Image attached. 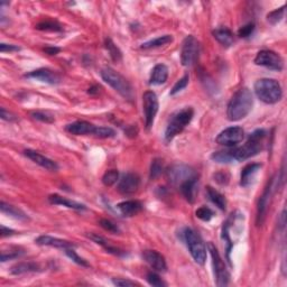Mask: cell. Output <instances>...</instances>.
<instances>
[{
  "mask_svg": "<svg viewBox=\"0 0 287 287\" xmlns=\"http://www.w3.org/2000/svg\"><path fill=\"white\" fill-rule=\"evenodd\" d=\"M101 77L106 83L109 84L113 90H116L118 93L127 100H133L134 99V90L130 83L123 77L121 74L116 72L111 67H105L101 70Z\"/></svg>",
  "mask_w": 287,
  "mask_h": 287,
  "instance_id": "277c9868",
  "label": "cell"
},
{
  "mask_svg": "<svg viewBox=\"0 0 287 287\" xmlns=\"http://www.w3.org/2000/svg\"><path fill=\"white\" fill-rule=\"evenodd\" d=\"M196 176V172L185 165H174L167 171V177L172 184H180L181 185L183 182Z\"/></svg>",
  "mask_w": 287,
  "mask_h": 287,
  "instance_id": "4fadbf2b",
  "label": "cell"
},
{
  "mask_svg": "<svg viewBox=\"0 0 287 287\" xmlns=\"http://www.w3.org/2000/svg\"><path fill=\"white\" fill-rule=\"evenodd\" d=\"M284 14H285V6H283L281 8H277L272 10V13H269L267 15V20L272 25H276L284 18Z\"/></svg>",
  "mask_w": 287,
  "mask_h": 287,
  "instance_id": "836d02e7",
  "label": "cell"
},
{
  "mask_svg": "<svg viewBox=\"0 0 287 287\" xmlns=\"http://www.w3.org/2000/svg\"><path fill=\"white\" fill-rule=\"evenodd\" d=\"M35 242L40 246H48V247H55L61 248V249H69V248H76V243L63 240L60 238H54L51 236H40L38 238L35 239Z\"/></svg>",
  "mask_w": 287,
  "mask_h": 287,
  "instance_id": "d6986e66",
  "label": "cell"
},
{
  "mask_svg": "<svg viewBox=\"0 0 287 287\" xmlns=\"http://www.w3.org/2000/svg\"><path fill=\"white\" fill-rule=\"evenodd\" d=\"M19 47L16 45H12V44H5L1 43L0 44V51L1 53H6V52H18Z\"/></svg>",
  "mask_w": 287,
  "mask_h": 287,
  "instance_id": "c3c4849f",
  "label": "cell"
},
{
  "mask_svg": "<svg viewBox=\"0 0 287 287\" xmlns=\"http://www.w3.org/2000/svg\"><path fill=\"white\" fill-rule=\"evenodd\" d=\"M139 176L135 174V173H127V174L122 175V177L119 181L118 191L121 194L129 196V194H134L136 192L138 187H139Z\"/></svg>",
  "mask_w": 287,
  "mask_h": 287,
  "instance_id": "5bb4252c",
  "label": "cell"
},
{
  "mask_svg": "<svg viewBox=\"0 0 287 287\" xmlns=\"http://www.w3.org/2000/svg\"><path fill=\"white\" fill-rule=\"evenodd\" d=\"M266 136L265 130L259 129L254 132L249 136V139L242 147H231V154L233 161L242 162L246 159L253 157V156L260 153V151L263 150V143L264 138Z\"/></svg>",
  "mask_w": 287,
  "mask_h": 287,
  "instance_id": "3957f363",
  "label": "cell"
},
{
  "mask_svg": "<svg viewBox=\"0 0 287 287\" xmlns=\"http://www.w3.org/2000/svg\"><path fill=\"white\" fill-rule=\"evenodd\" d=\"M147 282L150 283V285L155 286V287H165L166 283L163 281V279L159 277V276L156 274V272H148L147 274Z\"/></svg>",
  "mask_w": 287,
  "mask_h": 287,
  "instance_id": "b9f144b4",
  "label": "cell"
},
{
  "mask_svg": "<svg viewBox=\"0 0 287 287\" xmlns=\"http://www.w3.org/2000/svg\"><path fill=\"white\" fill-rule=\"evenodd\" d=\"M0 209H1L2 213L8 214V215H10V217L18 219V220H27L28 219L26 213H24L22 210H19L18 208L6 203V202H3V201H1V203H0Z\"/></svg>",
  "mask_w": 287,
  "mask_h": 287,
  "instance_id": "f1b7e54d",
  "label": "cell"
},
{
  "mask_svg": "<svg viewBox=\"0 0 287 287\" xmlns=\"http://www.w3.org/2000/svg\"><path fill=\"white\" fill-rule=\"evenodd\" d=\"M158 99L153 91H146L143 95V108L145 116V125L151 129L154 125L155 117L158 112Z\"/></svg>",
  "mask_w": 287,
  "mask_h": 287,
  "instance_id": "9c48e42d",
  "label": "cell"
},
{
  "mask_svg": "<svg viewBox=\"0 0 287 287\" xmlns=\"http://www.w3.org/2000/svg\"><path fill=\"white\" fill-rule=\"evenodd\" d=\"M209 251H210L211 258H212V265H213V272L215 276V284L219 287H225L229 284L230 281V274L229 271L226 267L225 261L219 254V251L215 246L212 242L208 244Z\"/></svg>",
  "mask_w": 287,
  "mask_h": 287,
  "instance_id": "52a82bcc",
  "label": "cell"
},
{
  "mask_svg": "<svg viewBox=\"0 0 287 287\" xmlns=\"http://www.w3.org/2000/svg\"><path fill=\"white\" fill-rule=\"evenodd\" d=\"M199 55V42L192 35L187 36L183 42L181 51V63L183 66H191L196 63Z\"/></svg>",
  "mask_w": 287,
  "mask_h": 287,
  "instance_id": "30bf717a",
  "label": "cell"
},
{
  "mask_svg": "<svg viewBox=\"0 0 287 287\" xmlns=\"http://www.w3.org/2000/svg\"><path fill=\"white\" fill-rule=\"evenodd\" d=\"M260 168L261 165L257 164V163H253V164H248L247 166H244L242 172V176H240V185L243 187L250 186L254 183Z\"/></svg>",
  "mask_w": 287,
  "mask_h": 287,
  "instance_id": "ffe728a7",
  "label": "cell"
},
{
  "mask_svg": "<svg viewBox=\"0 0 287 287\" xmlns=\"http://www.w3.org/2000/svg\"><path fill=\"white\" fill-rule=\"evenodd\" d=\"M65 254H66V256L69 257L70 259H72L76 264L82 266V267H89L88 261L86 259H83L82 257H80L79 255L74 251V248H69V249H65Z\"/></svg>",
  "mask_w": 287,
  "mask_h": 287,
  "instance_id": "74e56055",
  "label": "cell"
},
{
  "mask_svg": "<svg viewBox=\"0 0 287 287\" xmlns=\"http://www.w3.org/2000/svg\"><path fill=\"white\" fill-rule=\"evenodd\" d=\"M119 180V173L116 169H111V171H108L102 177V183L105 184L106 186H112L113 184L117 183V181Z\"/></svg>",
  "mask_w": 287,
  "mask_h": 287,
  "instance_id": "d590c367",
  "label": "cell"
},
{
  "mask_svg": "<svg viewBox=\"0 0 287 287\" xmlns=\"http://www.w3.org/2000/svg\"><path fill=\"white\" fill-rule=\"evenodd\" d=\"M211 159L213 162L221 163V164H228V163L233 162L231 148H229V150H227V151H214V153L211 155Z\"/></svg>",
  "mask_w": 287,
  "mask_h": 287,
  "instance_id": "1f68e13d",
  "label": "cell"
},
{
  "mask_svg": "<svg viewBox=\"0 0 287 287\" xmlns=\"http://www.w3.org/2000/svg\"><path fill=\"white\" fill-rule=\"evenodd\" d=\"M14 233H15L14 230L6 228L5 226H1V237H2V238H3V237H7V236H13Z\"/></svg>",
  "mask_w": 287,
  "mask_h": 287,
  "instance_id": "816d5d0a",
  "label": "cell"
},
{
  "mask_svg": "<svg viewBox=\"0 0 287 287\" xmlns=\"http://www.w3.org/2000/svg\"><path fill=\"white\" fill-rule=\"evenodd\" d=\"M36 30L43 31H61L62 27L59 23L53 22V20H44L36 25Z\"/></svg>",
  "mask_w": 287,
  "mask_h": 287,
  "instance_id": "d6a6232c",
  "label": "cell"
},
{
  "mask_svg": "<svg viewBox=\"0 0 287 287\" xmlns=\"http://www.w3.org/2000/svg\"><path fill=\"white\" fill-rule=\"evenodd\" d=\"M99 223H100V226L106 230V231H109L111 233H120L119 227L115 225L112 221L108 220V219H101Z\"/></svg>",
  "mask_w": 287,
  "mask_h": 287,
  "instance_id": "7bdbcfd3",
  "label": "cell"
},
{
  "mask_svg": "<svg viewBox=\"0 0 287 287\" xmlns=\"http://www.w3.org/2000/svg\"><path fill=\"white\" fill-rule=\"evenodd\" d=\"M255 64L267 67L269 70L282 71L284 67V61L277 53L269 51V49H264L258 53L255 58Z\"/></svg>",
  "mask_w": 287,
  "mask_h": 287,
  "instance_id": "8fae6325",
  "label": "cell"
},
{
  "mask_svg": "<svg viewBox=\"0 0 287 287\" xmlns=\"http://www.w3.org/2000/svg\"><path fill=\"white\" fill-rule=\"evenodd\" d=\"M112 283L116 286H120V287H127V286H136L138 285L137 283H135L133 281H129V279H125V278H113Z\"/></svg>",
  "mask_w": 287,
  "mask_h": 287,
  "instance_id": "f6af8a7d",
  "label": "cell"
},
{
  "mask_svg": "<svg viewBox=\"0 0 287 287\" xmlns=\"http://www.w3.org/2000/svg\"><path fill=\"white\" fill-rule=\"evenodd\" d=\"M214 179H215V181H217L218 183H220V184H227L229 182V174H227L226 172H219V173H217V174L214 175Z\"/></svg>",
  "mask_w": 287,
  "mask_h": 287,
  "instance_id": "7dc6e473",
  "label": "cell"
},
{
  "mask_svg": "<svg viewBox=\"0 0 287 287\" xmlns=\"http://www.w3.org/2000/svg\"><path fill=\"white\" fill-rule=\"evenodd\" d=\"M168 69L165 64H157L151 71L150 84L151 86H161L167 81Z\"/></svg>",
  "mask_w": 287,
  "mask_h": 287,
  "instance_id": "cb8c5ba5",
  "label": "cell"
},
{
  "mask_svg": "<svg viewBox=\"0 0 287 287\" xmlns=\"http://www.w3.org/2000/svg\"><path fill=\"white\" fill-rule=\"evenodd\" d=\"M163 172V163L161 159L156 158L153 161V163H151V174H150V177L151 180H155L156 177H158L159 175L162 174Z\"/></svg>",
  "mask_w": 287,
  "mask_h": 287,
  "instance_id": "ab89813d",
  "label": "cell"
},
{
  "mask_svg": "<svg viewBox=\"0 0 287 287\" xmlns=\"http://www.w3.org/2000/svg\"><path fill=\"white\" fill-rule=\"evenodd\" d=\"M194 116V111L192 108L187 107L182 110L177 111L172 116L169 120L167 127L165 130V140L171 141L173 138L176 137L177 135L181 134L184 130V128L189 125Z\"/></svg>",
  "mask_w": 287,
  "mask_h": 287,
  "instance_id": "5b68a950",
  "label": "cell"
},
{
  "mask_svg": "<svg viewBox=\"0 0 287 287\" xmlns=\"http://www.w3.org/2000/svg\"><path fill=\"white\" fill-rule=\"evenodd\" d=\"M276 182H277V180H276V175H275L274 177H272V179L269 180V182L267 183V186L265 187L263 196H260L259 203H258V210H257V225L258 226H261L265 221L268 207H269V204H271L272 196H274L275 189L276 187H278V185H276Z\"/></svg>",
  "mask_w": 287,
  "mask_h": 287,
  "instance_id": "ba28073f",
  "label": "cell"
},
{
  "mask_svg": "<svg viewBox=\"0 0 287 287\" xmlns=\"http://www.w3.org/2000/svg\"><path fill=\"white\" fill-rule=\"evenodd\" d=\"M93 136L97 138H112L116 136V132L110 127H95Z\"/></svg>",
  "mask_w": 287,
  "mask_h": 287,
  "instance_id": "e575fe53",
  "label": "cell"
},
{
  "mask_svg": "<svg viewBox=\"0 0 287 287\" xmlns=\"http://www.w3.org/2000/svg\"><path fill=\"white\" fill-rule=\"evenodd\" d=\"M184 240L194 261L199 265H204L207 260V247L201 237L194 230L186 228L184 230Z\"/></svg>",
  "mask_w": 287,
  "mask_h": 287,
  "instance_id": "8992f818",
  "label": "cell"
},
{
  "mask_svg": "<svg viewBox=\"0 0 287 287\" xmlns=\"http://www.w3.org/2000/svg\"><path fill=\"white\" fill-rule=\"evenodd\" d=\"M24 154L26 157H28L30 161H33L35 164L40 165L41 167H43L47 171L51 172H56L59 169V165L56 164V162L52 161L51 158L46 157V156L42 155L41 153H38L36 151L33 150H26L24 151Z\"/></svg>",
  "mask_w": 287,
  "mask_h": 287,
  "instance_id": "2e32d148",
  "label": "cell"
},
{
  "mask_svg": "<svg viewBox=\"0 0 287 287\" xmlns=\"http://www.w3.org/2000/svg\"><path fill=\"white\" fill-rule=\"evenodd\" d=\"M0 117H1L2 120H6V121H15L16 120V117L12 112L7 111L5 108L0 109Z\"/></svg>",
  "mask_w": 287,
  "mask_h": 287,
  "instance_id": "bcb514c9",
  "label": "cell"
},
{
  "mask_svg": "<svg viewBox=\"0 0 287 287\" xmlns=\"http://www.w3.org/2000/svg\"><path fill=\"white\" fill-rule=\"evenodd\" d=\"M31 117H33L34 119L40 120V121H42V122H46V123L54 122V116H53L52 113L46 112V111L33 112L31 113Z\"/></svg>",
  "mask_w": 287,
  "mask_h": 287,
  "instance_id": "60d3db41",
  "label": "cell"
},
{
  "mask_svg": "<svg viewBox=\"0 0 287 287\" xmlns=\"http://www.w3.org/2000/svg\"><path fill=\"white\" fill-rule=\"evenodd\" d=\"M48 202L53 205H63V207L73 209V210H77V211H83L87 209V207L84 204L67 199V197L60 196V194H52V196H49Z\"/></svg>",
  "mask_w": 287,
  "mask_h": 287,
  "instance_id": "44dd1931",
  "label": "cell"
},
{
  "mask_svg": "<svg viewBox=\"0 0 287 287\" xmlns=\"http://www.w3.org/2000/svg\"><path fill=\"white\" fill-rule=\"evenodd\" d=\"M18 256H20V253H18V251H10L8 255L3 251V253L1 254V261L3 263V261L13 259V258H17Z\"/></svg>",
  "mask_w": 287,
  "mask_h": 287,
  "instance_id": "681fc988",
  "label": "cell"
},
{
  "mask_svg": "<svg viewBox=\"0 0 287 287\" xmlns=\"http://www.w3.org/2000/svg\"><path fill=\"white\" fill-rule=\"evenodd\" d=\"M143 258L146 263L151 266V268L157 272H164L167 269L165 258L161 254L155 250H145L143 253Z\"/></svg>",
  "mask_w": 287,
  "mask_h": 287,
  "instance_id": "e0dca14e",
  "label": "cell"
},
{
  "mask_svg": "<svg viewBox=\"0 0 287 287\" xmlns=\"http://www.w3.org/2000/svg\"><path fill=\"white\" fill-rule=\"evenodd\" d=\"M117 209L123 217H134L143 210V204L139 201H123L117 205Z\"/></svg>",
  "mask_w": 287,
  "mask_h": 287,
  "instance_id": "603a6c76",
  "label": "cell"
},
{
  "mask_svg": "<svg viewBox=\"0 0 287 287\" xmlns=\"http://www.w3.org/2000/svg\"><path fill=\"white\" fill-rule=\"evenodd\" d=\"M65 130L67 133L76 135V136H89V135L94 134L95 126L88 121H84V120H79V121L67 125Z\"/></svg>",
  "mask_w": 287,
  "mask_h": 287,
  "instance_id": "ac0fdd59",
  "label": "cell"
},
{
  "mask_svg": "<svg viewBox=\"0 0 287 287\" xmlns=\"http://www.w3.org/2000/svg\"><path fill=\"white\" fill-rule=\"evenodd\" d=\"M196 218H199L200 220L204 221V222L210 221L211 219L213 218V215H214L213 211H212L210 208L204 207V205H203V207H201V208L197 209L196 212Z\"/></svg>",
  "mask_w": 287,
  "mask_h": 287,
  "instance_id": "8d00e7d4",
  "label": "cell"
},
{
  "mask_svg": "<svg viewBox=\"0 0 287 287\" xmlns=\"http://www.w3.org/2000/svg\"><path fill=\"white\" fill-rule=\"evenodd\" d=\"M207 193H208V196L210 201L213 203L214 205H217V207L220 209V210L225 211L226 208H227V200L223 194H221L219 191H217L213 187L211 186H208L207 189Z\"/></svg>",
  "mask_w": 287,
  "mask_h": 287,
  "instance_id": "83f0119b",
  "label": "cell"
},
{
  "mask_svg": "<svg viewBox=\"0 0 287 287\" xmlns=\"http://www.w3.org/2000/svg\"><path fill=\"white\" fill-rule=\"evenodd\" d=\"M105 46H106V48H107L109 55H110V58L113 60V61H115V62L121 61L122 53L118 48V46L113 43L110 38H107V40L105 41Z\"/></svg>",
  "mask_w": 287,
  "mask_h": 287,
  "instance_id": "4dcf8cb0",
  "label": "cell"
},
{
  "mask_svg": "<svg viewBox=\"0 0 287 287\" xmlns=\"http://www.w3.org/2000/svg\"><path fill=\"white\" fill-rule=\"evenodd\" d=\"M254 90L256 97L266 105L277 104L283 97V90L278 81L268 77L258 80L255 83Z\"/></svg>",
  "mask_w": 287,
  "mask_h": 287,
  "instance_id": "7a4b0ae2",
  "label": "cell"
},
{
  "mask_svg": "<svg viewBox=\"0 0 287 287\" xmlns=\"http://www.w3.org/2000/svg\"><path fill=\"white\" fill-rule=\"evenodd\" d=\"M25 77L41 81V82L47 84H59L60 81H61L58 73L49 69H46V67L31 71V72L25 74Z\"/></svg>",
  "mask_w": 287,
  "mask_h": 287,
  "instance_id": "9a60e30c",
  "label": "cell"
},
{
  "mask_svg": "<svg viewBox=\"0 0 287 287\" xmlns=\"http://www.w3.org/2000/svg\"><path fill=\"white\" fill-rule=\"evenodd\" d=\"M212 34H213V37L215 40H217L222 46H226V47L231 46L233 44V42H235L232 31L226 27L217 28V30H213Z\"/></svg>",
  "mask_w": 287,
  "mask_h": 287,
  "instance_id": "d4e9b609",
  "label": "cell"
},
{
  "mask_svg": "<svg viewBox=\"0 0 287 287\" xmlns=\"http://www.w3.org/2000/svg\"><path fill=\"white\" fill-rule=\"evenodd\" d=\"M180 189L185 200L190 203H194L197 193V176L183 182L180 185Z\"/></svg>",
  "mask_w": 287,
  "mask_h": 287,
  "instance_id": "7402d4cb",
  "label": "cell"
},
{
  "mask_svg": "<svg viewBox=\"0 0 287 287\" xmlns=\"http://www.w3.org/2000/svg\"><path fill=\"white\" fill-rule=\"evenodd\" d=\"M244 138V132L242 127L232 126L221 132L217 137V143L226 147H235L242 143Z\"/></svg>",
  "mask_w": 287,
  "mask_h": 287,
  "instance_id": "7c38bea8",
  "label": "cell"
},
{
  "mask_svg": "<svg viewBox=\"0 0 287 287\" xmlns=\"http://www.w3.org/2000/svg\"><path fill=\"white\" fill-rule=\"evenodd\" d=\"M189 81H190V76L189 74H185L183 77H181V79L177 81V82L174 84V87L171 90V95H175L181 92L182 90H184L187 87V84H189Z\"/></svg>",
  "mask_w": 287,
  "mask_h": 287,
  "instance_id": "f35d334b",
  "label": "cell"
},
{
  "mask_svg": "<svg viewBox=\"0 0 287 287\" xmlns=\"http://www.w3.org/2000/svg\"><path fill=\"white\" fill-rule=\"evenodd\" d=\"M173 41V37L171 35H163V36H159L157 38H154V40L148 41L146 43H144L140 46L143 49H151V48H156L161 47V46H164L166 44L171 43Z\"/></svg>",
  "mask_w": 287,
  "mask_h": 287,
  "instance_id": "f546056e",
  "label": "cell"
},
{
  "mask_svg": "<svg viewBox=\"0 0 287 287\" xmlns=\"http://www.w3.org/2000/svg\"><path fill=\"white\" fill-rule=\"evenodd\" d=\"M254 30H255V24L254 23H249V24L244 25L243 27L240 28L239 31H238V35L242 38H247L254 33Z\"/></svg>",
  "mask_w": 287,
  "mask_h": 287,
  "instance_id": "ee69618b",
  "label": "cell"
},
{
  "mask_svg": "<svg viewBox=\"0 0 287 287\" xmlns=\"http://www.w3.org/2000/svg\"><path fill=\"white\" fill-rule=\"evenodd\" d=\"M60 51H61V49L59 47H55V46H47V47L44 48V52L47 53L48 55H56Z\"/></svg>",
  "mask_w": 287,
  "mask_h": 287,
  "instance_id": "f907efd6",
  "label": "cell"
},
{
  "mask_svg": "<svg viewBox=\"0 0 287 287\" xmlns=\"http://www.w3.org/2000/svg\"><path fill=\"white\" fill-rule=\"evenodd\" d=\"M254 97L248 88H242L232 95L227 109V117L230 121H238L249 115L253 109Z\"/></svg>",
  "mask_w": 287,
  "mask_h": 287,
  "instance_id": "6da1fadb",
  "label": "cell"
},
{
  "mask_svg": "<svg viewBox=\"0 0 287 287\" xmlns=\"http://www.w3.org/2000/svg\"><path fill=\"white\" fill-rule=\"evenodd\" d=\"M40 265L36 263H31V261H28V263H18L15 266H13L12 269H10V272L13 275H22L26 274V272H40Z\"/></svg>",
  "mask_w": 287,
  "mask_h": 287,
  "instance_id": "4316f807",
  "label": "cell"
},
{
  "mask_svg": "<svg viewBox=\"0 0 287 287\" xmlns=\"http://www.w3.org/2000/svg\"><path fill=\"white\" fill-rule=\"evenodd\" d=\"M88 237L93 242L100 244V246L104 247L105 249L108 251V253L116 255V256H125V255H126V253L123 250H120L119 248H116V247L111 246V244L109 243V242H107V240H106L104 237H101L99 235H95V233H89Z\"/></svg>",
  "mask_w": 287,
  "mask_h": 287,
  "instance_id": "484cf974",
  "label": "cell"
},
{
  "mask_svg": "<svg viewBox=\"0 0 287 287\" xmlns=\"http://www.w3.org/2000/svg\"><path fill=\"white\" fill-rule=\"evenodd\" d=\"M88 93H90V94L99 93V87H92V88H90V89H89Z\"/></svg>",
  "mask_w": 287,
  "mask_h": 287,
  "instance_id": "f5cc1de1",
  "label": "cell"
}]
</instances>
